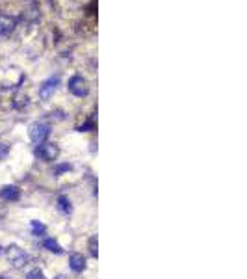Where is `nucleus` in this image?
<instances>
[{"mask_svg": "<svg viewBox=\"0 0 247 279\" xmlns=\"http://www.w3.org/2000/svg\"><path fill=\"white\" fill-rule=\"evenodd\" d=\"M28 134H30V140H32V142L37 143V145H41V143H45V140L49 138L50 127L43 121H35V123L30 125Z\"/></svg>", "mask_w": 247, "mask_h": 279, "instance_id": "1", "label": "nucleus"}, {"mask_svg": "<svg viewBox=\"0 0 247 279\" xmlns=\"http://www.w3.org/2000/svg\"><path fill=\"white\" fill-rule=\"evenodd\" d=\"M6 253H8V261L13 268H23L28 263V253L25 250H21L19 246H10Z\"/></svg>", "mask_w": 247, "mask_h": 279, "instance_id": "2", "label": "nucleus"}, {"mask_svg": "<svg viewBox=\"0 0 247 279\" xmlns=\"http://www.w3.org/2000/svg\"><path fill=\"white\" fill-rule=\"evenodd\" d=\"M60 155V149L56 143H41V145L35 149V157H39L41 160H56V157Z\"/></svg>", "mask_w": 247, "mask_h": 279, "instance_id": "3", "label": "nucleus"}, {"mask_svg": "<svg viewBox=\"0 0 247 279\" xmlns=\"http://www.w3.org/2000/svg\"><path fill=\"white\" fill-rule=\"evenodd\" d=\"M69 91L77 95V97H84L87 95V82L84 80V77L80 75H74L73 79L69 80Z\"/></svg>", "mask_w": 247, "mask_h": 279, "instance_id": "4", "label": "nucleus"}, {"mask_svg": "<svg viewBox=\"0 0 247 279\" xmlns=\"http://www.w3.org/2000/svg\"><path fill=\"white\" fill-rule=\"evenodd\" d=\"M60 77H50L49 80H45L41 86H39V97L41 99H49L56 89H58Z\"/></svg>", "mask_w": 247, "mask_h": 279, "instance_id": "5", "label": "nucleus"}, {"mask_svg": "<svg viewBox=\"0 0 247 279\" xmlns=\"http://www.w3.org/2000/svg\"><path fill=\"white\" fill-rule=\"evenodd\" d=\"M15 25H17V21H15L11 15L0 13V35H2V38L10 35L15 30Z\"/></svg>", "mask_w": 247, "mask_h": 279, "instance_id": "6", "label": "nucleus"}, {"mask_svg": "<svg viewBox=\"0 0 247 279\" xmlns=\"http://www.w3.org/2000/svg\"><path fill=\"white\" fill-rule=\"evenodd\" d=\"M69 266H71L73 272H84V268H86V259H84V255H78V253L71 255Z\"/></svg>", "mask_w": 247, "mask_h": 279, "instance_id": "7", "label": "nucleus"}, {"mask_svg": "<svg viewBox=\"0 0 247 279\" xmlns=\"http://www.w3.org/2000/svg\"><path fill=\"white\" fill-rule=\"evenodd\" d=\"M0 196L4 197V199H8V201H17V199H19V196H21V192H19V188H17V186H4V188L0 190Z\"/></svg>", "mask_w": 247, "mask_h": 279, "instance_id": "8", "label": "nucleus"}, {"mask_svg": "<svg viewBox=\"0 0 247 279\" xmlns=\"http://www.w3.org/2000/svg\"><path fill=\"white\" fill-rule=\"evenodd\" d=\"M58 207H60V211L63 212V214H71L73 212V203H71V199L65 196H60L58 197Z\"/></svg>", "mask_w": 247, "mask_h": 279, "instance_id": "9", "label": "nucleus"}, {"mask_svg": "<svg viewBox=\"0 0 247 279\" xmlns=\"http://www.w3.org/2000/svg\"><path fill=\"white\" fill-rule=\"evenodd\" d=\"M43 246H45V248H47L49 251H52V253H58V255L63 253L62 246H60L54 238H45V240H43Z\"/></svg>", "mask_w": 247, "mask_h": 279, "instance_id": "10", "label": "nucleus"}, {"mask_svg": "<svg viewBox=\"0 0 247 279\" xmlns=\"http://www.w3.org/2000/svg\"><path fill=\"white\" fill-rule=\"evenodd\" d=\"M32 229H34L35 236H43L45 231H47V227H45L43 224H39V221H32Z\"/></svg>", "mask_w": 247, "mask_h": 279, "instance_id": "11", "label": "nucleus"}, {"mask_svg": "<svg viewBox=\"0 0 247 279\" xmlns=\"http://www.w3.org/2000/svg\"><path fill=\"white\" fill-rule=\"evenodd\" d=\"M26 279H47V277H45V274L41 272V270L35 268V270H32V272H28Z\"/></svg>", "mask_w": 247, "mask_h": 279, "instance_id": "12", "label": "nucleus"}, {"mask_svg": "<svg viewBox=\"0 0 247 279\" xmlns=\"http://www.w3.org/2000/svg\"><path fill=\"white\" fill-rule=\"evenodd\" d=\"M89 250H91L93 257H97V255H99V251H97V236H91V240H89Z\"/></svg>", "mask_w": 247, "mask_h": 279, "instance_id": "13", "label": "nucleus"}, {"mask_svg": "<svg viewBox=\"0 0 247 279\" xmlns=\"http://www.w3.org/2000/svg\"><path fill=\"white\" fill-rule=\"evenodd\" d=\"M69 170H71V164H60V166L54 170V173L60 175V173H63V172H69Z\"/></svg>", "mask_w": 247, "mask_h": 279, "instance_id": "14", "label": "nucleus"}, {"mask_svg": "<svg viewBox=\"0 0 247 279\" xmlns=\"http://www.w3.org/2000/svg\"><path fill=\"white\" fill-rule=\"evenodd\" d=\"M8 153H10V145H6V143H0V158L8 157Z\"/></svg>", "mask_w": 247, "mask_h": 279, "instance_id": "15", "label": "nucleus"}, {"mask_svg": "<svg viewBox=\"0 0 247 279\" xmlns=\"http://www.w3.org/2000/svg\"><path fill=\"white\" fill-rule=\"evenodd\" d=\"M89 128H93V123H91V121L84 123L82 127H80V131H82V133H84V131H89Z\"/></svg>", "mask_w": 247, "mask_h": 279, "instance_id": "16", "label": "nucleus"}, {"mask_svg": "<svg viewBox=\"0 0 247 279\" xmlns=\"http://www.w3.org/2000/svg\"><path fill=\"white\" fill-rule=\"evenodd\" d=\"M56 279H65V277H63V275H58V277H56Z\"/></svg>", "mask_w": 247, "mask_h": 279, "instance_id": "17", "label": "nucleus"}, {"mask_svg": "<svg viewBox=\"0 0 247 279\" xmlns=\"http://www.w3.org/2000/svg\"><path fill=\"white\" fill-rule=\"evenodd\" d=\"M2 251H4V250H2V246H0V253H2Z\"/></svg>", "mask_w": 247, "mask_h": 279, "instance_id": "18", "label": "nucleus"}, {"mask_svg": "<svg viewBox=\"0 0 247 279\" xmlns=\"http://www.w3.org/2000/svg\"><path fill=\"white\" fill-rule=\"evenodd\" d=\"M0 279H8V277H0Z\"/></svg>", "mask_w": 247, "mask_h": 279, "instance_id": "19", "label": "nucleus"}]
</instances>
